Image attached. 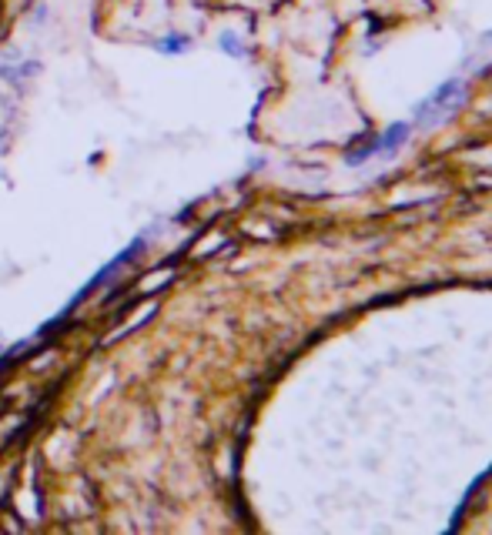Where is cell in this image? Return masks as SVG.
I'll list each match as a JSON object with an SVG mask.
<instances>
[{
	"label": "cell",
	"mask_w": 492,
	"mask_h": 535,
	"mask_svg": "<svg viewBox=\"0 0 492 535\" xmlns=\"http://www.w3.org/2000/svg\"><path fill=\"white\" fill-rule=\"evenodd\" d=\"M221 47L228 50L231 57H245V47H241V41L234 34H221Z\"/></svg>",
	"instance_id": "obj_3"
},
{
	"label": "cell",
	"mask_w": 492,
	"mask_h": 535,
	"mask_svg": "<svg viewBox=\"0 0 492 535\" xmlns=\"http://www.w3.org/2000/svg\"><path fill=\"white\" fill-rule=\"evenodd\" d=\"M459 94H462V84L459 80H449V84H442L439 91L432 94V97H426L422 104H419V110H416V121H422V124H432V121H439L442 114H446L449 107L459 101Z\"/></svg>",
	"instance_id": "obj_1"
},
{
	"label": "cell",
	"mask_w": 492,
	"mask_h": 535,
	"mask_svg": "<svg viewBox=\"0 0 492 535\" xmlns=\"http://www.w3.org/2000/svg\"><path fill=\"white\" fill-rule=\"evenodd\" d=\"M7 34V20H3V10H0V37Z\"/></svg>",
	"instance_id": "obj_4"
},
{
	"label": "cell",
	"mask_w": 492,
	"mask_h": 535,
	"mask_svg": "<svg viewBox=\"0 0 492 535\" xmlns=\"http://www.w3.org/2000/svg\"><path fill=\"white\" fill-rule=\"evenodd\" d=\"M188 44H191V41H188L185 34H168V37H161L154 47H157L161 54H181V50H188Z\"/></svg>",
	"instance_id": "obj_2"
}]
</instances>
